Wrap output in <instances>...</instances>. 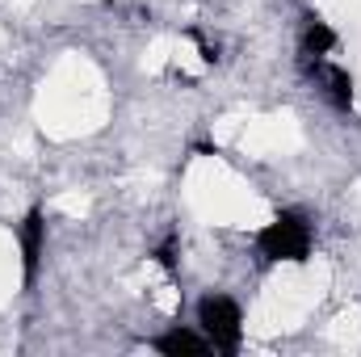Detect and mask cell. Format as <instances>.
<instances>
[{
	"label": "cell",
	"instance_id": "8992f818",
	"mask_svg": "<svg viewBox=\"0 0 361 357\" xmlns=\"http://www.w3.org/2000/svg\"><path fill=\"white\" fill-rule=\"evenodd\" d=\"M332 51H336V30H332L328 21H311L307 34H302V55L319 63V59L332 55Z\"/></svg>",
	"mask_w": 361,
	"mask_h": 357
},
{
	"label": "cell",
	"instance_id": "3957f363",
	"mask_svg": "<svg viewBox=\"0 0 361 357\" xmlns=\"http://www.w3.org/2000/svg\"><path fill=\"white\" fill-rule=\"evenodd\" d=\"M42 248H47V219L34 206L25 214V223H21V269H25V282H34L38 261H42Z\"/></svg>",
	"mask_w": 361,
	"mask_h": 357
},
{
	"label": "cell",
	"instance_id": "7a4b0ae2",
	"mask_svg": "<svg viewBox=\"0 0 361 357\" xmlns=\"http://www.w3.org/2000/svg\"><path fill=\"white\" fill-rule=\"evenodd\" d=\"M197 324H202V337L214 345V353H240V341H244V315H240V303L227 298V294H206L197 303Z\"/></svg>",
	"mask_w": 361,
	"mask_h": 357
},
{
	"label": "cell",
	"instance_id": "6da1fadb",
	"mask_svg": "<svg viewBox=\"0 0 361 357\" xmlns=\"http://www.w3.org/2000/svg\"><path fill=\"white\" fill-rule=\"evenodd\" d=\"M257 248L269 261H286V265H302L311 257V223L298 210H281L257 231Z\"/></svg>",
	"mask_w": 361,
	"mask_h": 357
},
{
	"label": "cell",
	"instance_id": "5b68a950",
	"mask_svg": "<svg viewBox=\"0 0 361 357\" xmlns=\"http://www.w3.org/2000/svg\"><path fill=\"white\" fill-rule=\"evenodd\" d=\"M315 72H319V80H324V92L332 97V105L336 109H349L353 105V76L345 72V68H336V63H315Z\"/></svg>",
	"mask_w": 361,
	"mask_h": 357
},
{
	"label": "cell",
	"instance_id": "277c9868",
	"mask_svg": "<svg viewBox=\"0 0 361 357\" xmlns=\"http://www.w3.org/2000/svg\"><path fill=\"white\" fill-rule=\"evenodd\" d=\"M156 349L169 357H206L214 353V345L202 337V332H189V328H173V332H164L160 341H156Z\"/></svg>",
	"mask_w": 361,
	"mask_h": 357
}]
</instances>
